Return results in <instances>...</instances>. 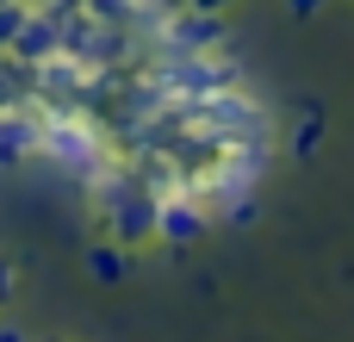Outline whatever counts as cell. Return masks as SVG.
<instances>
[{
	"label": "cell",
	"mask_w": 354,
	"mask_h": 342,
	"mask_svg": "<svg viewBox=\"0 0 354 342\" xmlns=\"http://www.w3.org/2000/svg\"><path fill=\"white\" fill-rule=\"evenodd\" d=\"M193 12H224V6H236V0H187Z\"/></svg>",
	"instance_id": "10"
},
{
	"label": "cell",
	"mask_w": 354,
	"mask_h": 342,
	"mask_svg": "<svg viewBox=\"0 0 354 342\" xmlns=\"http://www.w3.org/2000/svg\"><path fill=\"white\" fill-rule=\"evenodd\" d=\"M12 287H19V274H12V262H0V305L12 299Z\"/></svg>",
	"instance_id": "8"
},
{
	"label": "cell",
	"mask_w": 354,
	"mask_h": 342,
	"mask_svg": "<svg viewBox=\"0 0 354 342\" xmlns=\"http://www.w3.org/2000/svg\"><path fill=\"white\" fill-rule=\"evenodd\" d=\"M37 150L56 162V168H68V174H81V181H93L100 187V131L87 125V118H75V112H56V118H37Z\"/></svg>",
	"instance_id": "1"
},
{
	"label": "cell",
	"mask_w": 354,
	"mask_h": 342,
	"mask_svg": "<svg viewBox=\"0 0 354 342\" xmlns=\"http://www.w3.org/2000/svg\"><path fill=\"white\" fill-rule=\"evenodd\" d=\"M224 37V19L218 12H174V25H168V50H187V56H199V50H212Z\"/></svg>",
	"instance_id": "5"
},
{
	"label": "cell",
	"mask_w": 354,
	"mask_h": 342,
	"mask_svg": "<svg viewBox=\"0 0 354 342\" xmlns=\"http://www.w3.org/2000/svg\"><path fill=\"white\" fill-rule=\"evenodd\" d=\"M317 6H324V0H286V12H299V19H311Z\"/></svg>",
	"instance_id": "9"
},
{
	"label": "cell",
	"mask_w": 354,
	"mask_h": 342,
	"mask_svg": "<svg viewBox=\"0 0 354 342\" xmlns=\"http://www.w3.org/2000/svg\"><path fill=\"white\" fill-rule=\"evenodd\" d=\"M87 274L106 280V287L124 280V243H93V249H87Z\"/></svg>",
	"instance_id": "6"
},
{
	"label": "cell",
	"mask_w": 354,
	"mask_h": 342,
	"mask_svg": "<svg viewBox=\"0 0 354 342\" xmlns=\"http://www.w3.org/2000/svg\"><path fill=\"white\" fill-rule=\"evenodd\" d=\"M106 206H112V212H106V218H112V243H149V237H156V193H131V187H124V193H112Z\"/></svg>",
	"instance_id": "4"
},
{
	"label": "cell",
	"mask_w": 354,
	"mask_h": 342,
	"mask_svg": "<svg viewBox=\"0 0 354 342\" xmlns=\"http://www.w3.org/2000/svg\"><path fill=\"white\" fill-rule=\"evenodd\" d=\"M56 44H62V25L50 19V6H31V12L19 19V31H12V44H6V56H12V62H50V56H56Z\"/></svg>",
	"instance_id": "3"
},
{
	"label": "cell",
	"mask_w": 354,
	"mask_h": 342,
	"mask_svg": "<svg viewBox=\"0 0 354 342\" xmlns=\"http://www.w3.org/2000/svg\"><path fill=\"white\" fill-rule=\"evenodd\" d=\"M0 342H25V330L19 324H0Z\"/></svg>",
	"instance_id": "11"
},
{
	"label": "cell",
	"mask_w": 354,
	"mask_h": 342,
	"mask_svg": "<svg viewBox=\"0 0 354 342\" xmlns=\"http://www.w3.org/2000/svg\"><path fill=\"white\" fill-rule=\"evenodd\" d=\"M212 231V212H205V199L199 193H156V243H168V249H187V243H199Z\"/></svg>",
	"instance_id": "2"
},
{
	"label": "cell",
	"mask_w": 354,
	"mask_h": 342,
	"mask_svg": "<svg viewBox=\"0 0 354 342\" xmlns=\"http://www.w3.org/2000/svg\"><path fill=\"white\" fill-rule=\"evenodd\" d=\"M255 193H236V199H224V224H255Z\"/></svg>",
	"instance_id": "7"
}]
</instances>
